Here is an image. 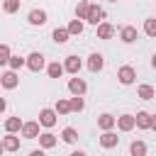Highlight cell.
Returning <instances> with one entry per match:
<instances>
[{
    "label": "cell",
    "instance_id": "836d02e7",
    "mask_svg": "<svg viewBox=\"0 0 156 156\" xmlns=\"http://www.w3.org/2000/svg\"><path fill=\"white\" fill-rule=\"evenodd\" d=\"M5 107H7V102H5L2 98H0V112H5Z\"/></svg>",
    "mask_w": 156,
    "mask_h": 156
},
{
    "label": "cell",
    "instance_id": "1f68e13d",
    "mask_svg": "<svg viewBox=\"0 0 156 156\" xmlns=\"http://www.w3.org/2000/svg\"><path fill=\"white\" fill-rule=\"evenodd\" d=\"M56 112H58V115H68V112H71L68 100H58V102H56Z\"/></svg>",
    "mask_w": 156,
    "mask_h": 156
},
{
    "label": "cell",
    "instance_id": "e575fe53",
    "mask_svg": "<svg viewBox=\"0 0 156 156\" xmlns=\"http://www.w3.org/2000/svg\"><path fill=\"white\" fill-rule=\"evenodd\" d=\"M151 129L156 132V115H151Z\"/></svg>",
    "mask_w": 156,
    "mask_h": 156
},
{
    "label": "cell",
    "instance_id": "277c9868",
    "mask_svg": "<svg viewBox=\"0 0 156 156\" xmlns=\"http://www.w3.org/2000/svg\"><path fill=\"white\" fill-rule=\"evenodd\" d=\"M0 83H2V88H7V90L17 88V83H20L17 71H7V73H2V76H0Z\"/></svg>",
    "mask_w": 156,
    "mask_h": 156
},
{
    "label": "cell",
    "instance_id": "7c38bea8",
    "mask_svg": "<svg viewBox=\"0 0 156 156\" xmlns=\"http://www.w3.org/2000/svg\"><path fill=\"white\" fill-rule=\"evenodd\" d=\"M134 124L139 129H151V115L149 112H136L134 115Z\"/></svg>",
    "mask_w": 156,
    "mask_h": 156
},
{
    "label": "cell",
    "instance_id": "74e56055",
    "mask_svg": "<svg viewBox=\"0 0 156 156\" xmlns=\"http://www.w3.org/2000/svg\"><path fill=\"white\" fill-rule=\"evenodd\" d=\"M2 151H5V149H2V141H0V154H2Z\"/></svg>",
    "mask_w": 156,
    "mask_h": 156
},
{
    "label": "cell",
    "instance_id": "83f0119b",
    "mask_svg": "<svg viewBox=\"0 0 156 156\" xmlns=\"http://www.w3.org/2000/svg\"><path fill=\"white\" fill-rule=\"evenodd\" d=\"M66 29H68V34H80V32H83V22L76 17V20H71V24H68Z\"/></svg>",
    "mask_w": 156,
    "mask_h": 156
},
{
    "label": "cell",
    "instance_id": "d6a6232c",
    "mask_svg": "<svg viewBox=\"0 0 156 156\" xmlns=\"http://www.w3.org/2000/svg\"><path fill=\"white\" fill-rule=\"evenodd\" d=\"M29 156H46V154H44V151H41V149H34V151H32V154H29Z\"/></svg>",
    "mask_w": 156,
    "mask_h": 156
},
{
    "label": "cell",
    "instance_id": "484cf974",
    "mask_svg": "<svg viewBox=\"0 0 156 156\" xmlns=\"http://www.w3.org/2000/svg\"><path fill=\"white\" fill-rule=\"evenodd\" d=\"M7 63H10V71H20V68L27 63V58H22V56H10Z\"/></svg>",
    "mask_w": 156,
    "mask_h": 156
},
{
    "label": "cell",
    "instance_id": "8d00e7d4",
    "mask_svg": "<svg viewBox=\"0 0 156 156\" xmlns=\"http://www.w3.org/2000/svg\"><path fill=\"white\" fill-rule=\"evenodd\" d=\"M71 156H85V154H83V151H73Z\"/></svg>",
    "mask_w": 156,
    "mask_h": 156
},
{
    "label": "cell",
    "instance_id": "d590c367",
    "mask_svg": "<svg viewBox=\"0 0 156 156\" xmlns=\"http://www.w3.org/2000/svg\"><path fill=\"white\" fill-rule=\"evenodd\" d=\"M151 66H154V68H156V54H154V56H151Z\"/></svg>",
    "mask_w": 156,
    "mask_h": 156
},
{
    "label": "cell",
    "instance_id": "ba28073f",
    "mask_svg": "<svg viewBox=\"0 0 156 156\" xmlns=\"http://www.w3.org/2000/svg\"><path fill=\"white\" fill-rule=\"evenodd\" d=\"M68 90H71L73 95H83V93L88 90V85H85V80H83V78H78V76H76V78H71V80H68Z\"/></svg>",
    "mask_w": 156,
    "mask_h": 156
},
{
    "label": "cell",
    "instance_id": "7402d4cb",
    "mask_svg": "<svg viewBox=\"0 0 156 156\" xmlns=\"http://www.w3.org/2000/svg\"><path fill=\"white\" fill-rule=\"evenodd\" d=\"M68 105H71V112H80V110L85 107V102H83V95H73V98L68 100Z\"/></svg>",
    "mask_w": 156,
    "mask_h": 156
},
{
    "label": "cell",
    "instance_id": "d4e9b609",
    "mask_svg": "<svg viewBox=\"0 0 156 156\" xmlns=\"http://www.w3.org/2000/svg\"><path fill=\"white\" fill-rule=\"evenodd\" d=\"M88 7H90V2H85V0H78V5H76V17H78V20H85V15H88Z\"/></svg>",
    "mask_w": 156,
    "mask_h": 156
},
{
    "label": "cell",
    "instance_id": "f35d334b",
    "mask_svg": "<svg viewBox=\"0 0 156 156\" xmlns=\"http://www.w3.org/2000/svg\"><path fill=\"white\" fill-rule=\"evenodd\" d=\"M110 2H117V0H110Z\"/></svg>",
    "mask_w": 156,
    "mask_h": 156
},
{
    "label": "cell",
    "instance_id": "9c48e42d",
    "mask_svg": "<svg viewBox=\"0 0 156 156\" xmlns=\"http://www.w3.org/2000/svg\"><path fill=\"white\" fill-rule=\"evenodd\" d=\"M119 39H122L124 44H134V41H136V27H132V24L122 27V32H119Z\"/></svg>",
    "mask_w": 156,
    "mask_h": 156
},
{
    "label": "cell",
    "instance_id": "ac0fdd59",
    "mask_svg": "<svg viewBox=\"0 0 156 156\" xmlns=\"http://www.w3.org/2000/svg\"><path fill=\"white\" fill-rule=\"evenodd\" d=\"M46 22V12L44 10H32L29 12V24H44Z\"/></svg>",
    "mask_w": 156,
    "mask_h": 156
},
{
    "label": "cell",
    "instance_id": "4fadbf2b",
    "mask_svg": "<svg viewBox=\"0 0 156 156\" xmlns=\"http://www.w3.org/2000/svg\"><path fill=\"white\" fill-rule=\"evenodd\" d=\"M37 139H39V146H41V149H54V146H56V136H54L51 132H44V134H39Z\"/></svg>",
    "mask_w": 156,
    "mask_h": 156
},
{
    "label": "cell",
    "instance_id": "3957f363",
    "mask_svg": "<svg viewBox=\"0 0 156 156\" xmlns=\"http://www.w3.org/2000/svg\"><path fill=\"white\" fill-rule=\"evenodd\" d=\"M24 66H27L29 71H34V73H37V71H41V68H44V56H41L39 51H34V54H29V56H27V63H24Z\"/></svg>",
    "mask_w": 156,
    "mask_h": 156
},
{
    "label": "cell",
    "instance_id": "44dd1931",
    "mask_svg": "<svg viewBox=\"0 0 156 156\" xmlns=\"http://www.w3.org/2000/svg\"><path fill=\"white\" fill-rule=\"evenodd\" d=\"M51 37H54V41H56V44H63V41H68V37H71V34H68V29H61V27H56Z\"/></svg>",
    "mask_w": 156,
    "mask_h": 156
},
{
    "label": "cell",
    "instance_id": "7a4b0ae2",
    "mask_svg": "<svg viewBox=\"0 0 156 156\" xmlns=\"http://www.w3.org/2000/svg\"><path fill=\"white\" fill-rule=\"evenodd\" d=\"M102 17H105V10H102V7H98V5H90V7H88L85 20H88L90 24H95V27H98V24L102 22Z\"/></svg>",
    "mask_w": 156,
    "mask_h": 156
},
{
    "label": "cell",
    "instance_id": "d6986e66",
    "mask_svg": "<svg viewBox=\"0 0 156 156\" xmlns=\"http://www.w3.org/2000/svg\"><path fill=\"white\" fill-rule=\"evenodd\" d=\"M46 73H49V78H61V76H63V66H61L58 61H54V63L46 66Z\"/></svg>",
    "mask_w": 156,
    "mask_h": 156
},
{
    "label": "cell",
    "instance_id": "2e32d148",
    "mask_svg": "<svg viewBox=\"0 0 156 156\" xmlns=\"http://www.w3.org/2000/svg\"><path fill=\"white\" fill-rule=\"evenodd\" d=\"M2 149H5V151H17V149H20V139L7 132V136L2 139Z\"/></svg>",
    "mask_w": 156,
    "mask_h": 156
},
{
    "label": "cell",
    "instance_id": "6da1fadb",
    "mask_svg": "<svg viewBox=\"0 0 156 156\" xmlns=\"http://www.w3.org/2000/svg\"><path fill=\"white\" fill-rule=\"evenodd\" d=\"M117 78H119V83H122V85H132V83H134V78H136V71H134L132 66H122V68L117 71Z\"/></svg>",
    "mask_w": 156,
    "mask_h": 156
},
{
    "label": "cell",
    "instance_id": "9a60e30c",
    "mask_svg": "<svg viewBox=\"0 0 156 156\" xmlns=\"http://www.w3.org/2000/svg\"><path fill=\"white\" fill-rule=\"evenodd\" d=\"M102 66H105V58H102L100 54H93V56L88 58V68H90L93 73H98V71H102Z\"/></svg>",
    "mask_w": 156,
    "mask_h": 156
},
{
    "label": "cell",
    "instance_id": "4dcf8cb0",
    "mask_svg": "<svg viewBox=\"0 0 156 156\" xmlns=\"http://www.w3.org/2000/svg\"><path fill=\"white\" fill-rule=\"evenodd\" d=\"M2 7H5V12H7V15H12V12H17V10H20V0H5V5H2Z\"/></svg>",
    "mask_w": 156,
    "mask_h": 156
},
{
    "label": "cell",
    "instance_id": "8992f818",
    "mask_svg": "<svg viewBox=\"0 0 156 156\" xmlns=\"http://www.w3.org/2000/svg\"><path fill=\"white\" fill-rule=\"evenodd\" d=\"M117 129L119 132H132L136 124H134V115H122V117H117Z\"/></svg>",
    "mask_w": 156,
    "mask_h": 156
},
{
    "label": "cell",
    "instance_id": "cb8c5ba5",
    "mask_svg": "<svg viewBox=\"0 0 156 156\" xmlns=\"http://www.w3.org/2000/svg\"><path fill=\"white\" fill-rule=\"evenodd\" d=\"M61 139H63V141H66V144H73V141H76V139H78V132H76V129H73V127H66V129H63V132H61Z\"/></svg>",
    "mask_w": 156,
    "mask_h": 156
},
{
    "label": "cell",
    "instance_id": "5b68a950",
    "mask_svg": "<svg viewBox=\"0 0 156 156\" xmlns=\"http://www.w3.org/2000/svg\"><path fill=\"white\" fill-rule=\"evenodd\" d=\"M39 124H44V127H54V124H56V110L44 107V110L39 112Z\"/></svg>",
    "mask_w": 156,
    "mask_h": 156
},
{
    "label": "cell",
    "instance_id": "ffe728a7",
    "mask_svg": "<svg viewBox=\"0 0 156 156\" xmlns=\"http://www.w3.org/2000/svg\"><path fill=\"white\" fill-rule=\"evenodd\" d=\"M129 154H132V156H146V144H144V141H132Z\"/></svg>",
    "mask_w": 156,
    "mask_h": 156
},
{
    "label": "cell",
    "instance_id": "52a82bcc",
    "mask_svg": "<svg viewBox=\"0 0 156 156\" xmlns=\"http://www.w3.org/2000/svg\"><path fill=\"white\" fill-rule=\"evenodd\" d=\"M117 144H119V136H117L115 132H110V129L102 132V136H100V146H102V149H112V146H117Z\"/></svg>",
    "mask_w": 156,
    "mask_h": 156
},
{
    "label": "cell",
    "instance_id": "4316f807",
    "mask_svg": "<svg viewBox=\"0 0 156 156\" xmlns=\"http://www.w3.org/2000/svg\"><path fill=\"white\" fill-rule=\"evenodd\" d=\"M136 95H139L141 100H151V98H154V88H151V85H139Z\"/></svg>",
    "mask_w": 156,
    "mask_h": 156
},
{
    "label": "cell",
    "instance_id": "603a6c76",
    "mask_svg": "<svg viewBox=\"0 0 156 156\" xmlns=\"http://www.w3.org/2000/svg\"><path fill=\"white\" fill-rule=\"evenodd\" d=\"M5 129H7L10 134H15V132H20V129H22V122H20V117H10V119L5 122Z\"/></svg>",
    "mask_w": 156,
    "mask_h": 156
},
{
    "label": "cell",
    "instance_id": "8fae6325",
    "mask_svg": "<svg viewBox=\"0 0 156 156\" xmlns=\"http://www.w3.org/2000/svg\"><path fill=\"white\" fill-rule=\"evenodd\" d=\"M63 71H68V73H73V76H78V71H80V58H78V56H66V63H63Z\"/></svg>",
    "mask_w": 156,
    "mask_h": 156
},
{
    "label": "cell",
    "instance_id": "f546056e",
    "mask_svg": "<svg viewBox=\"0 0 156 156\" xmlns=\"http://www.w3.org/2000/svg\"><path fill=\"white\" fill-rule=\"evenodd\" d=\"M10 56H12V54H10V46H7V44H0V66H5V63L10 61Z\"/></svg>",
    "mask_w": 156,
    "mask_h": 156
},
{
    "label": "cell",
    "instance_id": "e0dca14e",
    "mask_svg": "<svg viewBox=\"0 0 156 156\" xmlns=\"http://www.w3.org/2000/svg\"><path fill=\"white\" fill-rule=\"evenodd\" d=\"M115 122H117V119H115L112 115H100V117H98V127H100L102 132L112 129V127H115Z\"/></svg>",
    "mask_w": 156,
    "mask_h": 156
},
{
    "label": "cell",
    "instance_id": "f1b7e54d",
    "mask_svg": "<svg viewBox=\"0 0 156 156\" xmlns=\"http://www.w3.org/2000/svg\"><path fill=\"white\" fill-rule=\"evenodd\" d=\"M144 32H146V37H156V20L154 17H149L144 22Z\"/></svg>",
    "mask_w": 156,
    "mask_h": 156
},
{
    "label": "cell",
    "instance_id": "5bb4252c",
    "mask_svg": "<svg viewBox=\"0 0 156 156\" xmlns=\"http://www.w3.org/2000/svg\"><path fill=\"white\" fill-rule=\"evenodd\" d=\"M112 34H115V27L112 24H107V22H100L98 24V39H112Z\"/></svg>",
    "mask_w": 156,
    "mask_h": 156
},
{
    "label": "cell",
    "instance_id": "30bf717a",
    "mask_svg": "<svg viewBox=\"0 0 156 156\" xmlns=\"http://www.w3.org/2000/svg\"><path fill=\"white\" fill-rule=\"evenodd\" d=\"M22 134L27 139H37L39 136V122H22Z\"/></svg>",
    "mask_w": 156,
    "mask_h": 156
}]
</instances>
